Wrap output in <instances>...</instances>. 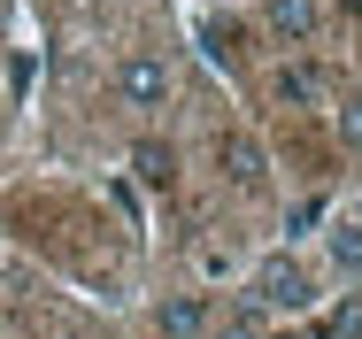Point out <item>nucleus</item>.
<instances>
[{
	"label": "nucleus",
	"instance_id": "1",
	"mask_svg": "<svg viewBox=\"0 0 362 339\" xmlns=\"http://www.w3.org/2000/svg\"><path fill=\"white\" fill-rule=\"evenodd\" d=\"M170 93H177V77H170V62L154 54V47H132L124 62H116V100L124 108H170Z\"/></svg>",
	"mask_w": 362,
	"mask_h": 339
},
{
	"label": "nucleus",
	"instance_id": "2",
	"mask_svg": "<svg viewBox=\"0 0 362 339\" xmlns=\"http://www.w3.org/2000/svg\"><path fill=\"white\" fill-rule=\"evenodd\" d=\"M216 162H223V178H231L239 193H262V185H270V154H262V139H247V132H223Z\"/></svg>",
	"mask_w": 362,
	"mask_h": 339
},
{
	"label": "nucleus",
	"instance_id": "3",
	"mask_svg": "<svg viewBox=\"0 0 362 339\" xmlns=\"http://www.w3.org/2000/svg\"><path fill=\"white\" fill-rule=\"evenodd\" d=\"M255 293H262L270 309H308V301H316V293H308V270L286 263V255H270V263L255 270Z\"/></svg>",
	"mask_w": 362,
	"mask_h": 339
},
{
	"label": "nucleus",
	"instance_id": "4",
	"mask_svg": "<svg viewBox=\"0 0 362 339\" xmlns=\"http://www.w3.org/2000/svg\"><path fill=\"white\" fill-rule=\"evenodd\" d=\"M262 23L286 39V47H308L324 31V0H262Z\"/></svg>",
	"mask_w": 362,
	"mask_h": 339
},
{
	"label": "nucleus",
	"instance_id": "5",
	"mask_svg": "<svg viewBox=\"0 0 362 339\" xmlns=\"http://www.w3.org/2000/svg\"><path fill=\"white\" fill-rule=\"evenodd\" d=\"M209 332V293H177L162 309V339H201Z\"/></svg>",
	"mask_w": 362,
	"mask_h": 339
},
{
	"label": "nucleus",
	"instance_id": "6",
	"mask_svg": "<svg viewBox=\"0 0 362 339\" xmlns=\"http://www.w3.org/2000/svg\"><path fill=\"white\" fill-rule=\"evenodd\" d=\"M132 170H139L146 185H170V178H177V154H170L162 139H139V146H132Z\"/></svg>",
	"mask_w": 362,
	"mask_h": 339
},
{
	"label": "nucleus",
	"instance_id": "7",
	"mask_svg": "<svg viewBox=\"0 0 362 339\" xmlns=\"http://www.w3.org/2000/svg\"><path fill=\"white\" fill-rule=\"evenodd\" d=\"M316 93H324V69H316V62H286V69H278V100L300 108V100H316Z\"/></svg>",
	"mask_w": 362,
	"mask_h": 339
},
{
	"label": "nucleus",
	"instance_id": "8",
	"mask_svg": "<svg viewBox=\"0 0 362 339\" xmlns=\"http://www.w3.org/2000/svg\"><path fill=\"white\" fill-rule=\"evenodd\" d=\"M324 247H332V263H339V270L362 277V224H332V239H324Z\"/></svg>",
	"mask_w": 362,
	"mask_h": 339
},
{
	"label": "nucleus",
	"instance_id": "9",
	"mask_svg": "<svg viewBox=\"0 0 362 339\" xmlns=\"http://www.w3.org/2000/svg\"><path fill=\"white\" fill-rule=\"evenodd\" d=\"M339 139H347V146H355V154H362V93H355V100H347V108H339Z\"/></svg>",
	"mask_w": 362,
	"mask_h": 339
},
{
	"label": "nucleus",
	"instance_id": "10",
	"mask_svg": "<svg viewBox=\"0 0 362 339\" xmlns=\"http://www.w3.org/2000/svg\"><path fill=\"white\" fill-rule=\"evenodd\" d=\"M270 339H300V332H270Z\"/></svg>",
	"mask_w": 362,
	"mask_h": 339
},
{
	"label": "nucleus",
	"instance_id": "11",
	"mask_svg": "<svg viewBox=\"0 0 362 339\" xmlns=\"http://www.w3.org/2000/svg\"><path fill=\"white\" fill-rule=\"evenodd\" d=\"M154 339H162V332H154Z\"/></svg>",
	"mask_w": 362,
	"mask_h": 339
}]
</instances>
